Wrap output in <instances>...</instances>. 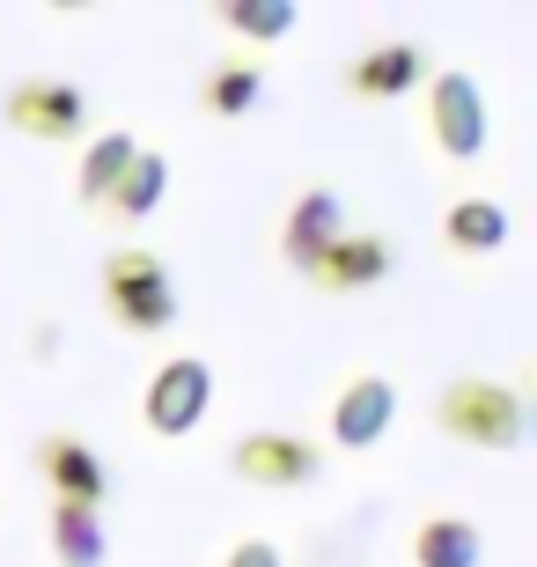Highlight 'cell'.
I'll return each mask as SVG.
<instances>
[{
  "label": "cell",
  "instance_id": "ac0fdd59",
  "mask_svg": "<svg viewBox=\"0 0 537 567\" xmlns=\"http://www.w3.org/2000/svg\"><path fill=\"white\" fill-rule=\"evenodd\" d=\"M214 22L244 44H280L295 30V0H214Z\"/></svg>",
  "mask_w": 537,
  "mask_h": 567
},
{
  "label": "cell",
  "instance_id": "e0dca14e",
  "mask_svg": "<svg viewBox=\"0 0 537 567\" xmlns=\"http://www.w3.org/2000/svg\"><path fill=\"white\" fill-rule=\"evenodd\" d=\"M258 96H266V66L258 60H221L207 82H199L207 118H244V111H258Z\"/></svg>",
  "mask_w": 537,
  "mask_h": 567
},
{
  "label": "cell",
  "instance_id": "9a60e30c",
  "mask_svg": "<svg viewBox=\"0 0 537 567\" xmlns=\"http://www.w3.org/2000/svg\"><path fill=\"white\" fill-rule=\"evenodd\" d=\"M486 560V538L464 516H427L413 530V567H478Z\"/></svg>",
  "mask_w": 537,
  "mask_h": 567
},
{
  "label": "cell",
  "instance_id": "d6986e66",
  "mask_svg": "<svg viewBox=\"0 0 537 567\" xmlns=\"http://www.w3.org/2000/svg\"><path fill=\"white\" fill-rule=\"evenodd\" d=\"M221 567H288V560H280V546H272V538H244V546H228Z\"/></svg>",
  "mask_w": 537,
  "mask_h": 567
},
{
  "label": "cell",
  "instance_id": "5bb4252c",
  "mask_svg": "<svg viewBox=\"0 0 537 567\" xmlns=\"http://www.w3.org/2000/svg\"><path fill=\"white\" fill-rule=\"evenodd\" d=\"M133 155H141V141H133V133H96V141L82 147V177H74V199H82V207H104L111 192H118V177L133 169Z\"/></svg>",
  "mask_w": 537,
  "mask_h": 567
},
{
  "label": "cell",
  "instance_id": "5b68a950",
  "mask_svg": "<svg viewBox=\"0 0 537 567\" xmlns=\"http://www.w3.org/2000/svg\"><path fill=\"white\" fill-rule=\"evenodd\" d=\"M0 118H8V133H22V141H82V133H89V96L74 82L30 74V82L8 89Z\"/></svg>",
  "mask_w": 537,
  "mask_h": 567
},
{
  "label": "cell",
  "instance_id": "ba28073f",
  "mask_svg": "<svg viewBox=\"0 0 537 567\" xmlns=\"http://www.w3.org/2000/svg\"><path fill=\"white\" fill-rule=\"evenodd\" d=\"M38 472H44V486H52V502L104 508V494H111V464L96 457L82 435H66V427L38 435Z\"/></svg>",
  "mask_w": 537,
  "mask_h": 567
},
{
  "label": "cell",
  "instance_id": "3957f363",
  "mask_svg": "<svg viewBox=\"0 0 537 567\" xmlns=\"http://www.w3.org/2000/svg\"><path fill=\"white\" fill-rule=\"evenodd\" d=\"M427 133H434V147H442L450 163H478V155H486V141H494L486 89H478L472 74L442 66V74L427 82Z\"/></svg>",
  "mask_w": 537,
  "mask_h": 567
},
{
  "label": "cell",
  "instance_id": "30bf717a",
  "mask_svg": "<svg viewBox=\"0 0 537 567\" xmlns=\"http://www.w3.org/2000/svg\"><path fill=\"white\" fill-rule=\"evenodd\" d=\"M427 82V52L405 38L375 44V52H361V60L347 66V96H369V104H397V96H413V89Z\"/></svg>",
  "mask_w": 537,
  "mask_h": 567
},
{
  "label": "cell",
  "instance_id": "8992f818",
  "mask_svg": "<svg viewBox=\"0 0 537 567\" xmlns=\"http://www.w3.org/2000/svg\"><path fill=\"white\" fill-rule=\"evenodd\" d=\"M207 405H214V369L199 354H177V361H163V369L147 377L141 413H147V427H155L163 442H177V435H192V427L207 421Z\"/></svg>",
  "mask_w": 537,
  "mask_h": 567
},
{
  "label": "cell",
  "instance_id": "4fadbf2b",
  "mask_svg": "<svg viewBox=\"0 0 537 567\" xmlns=\"http://www.w3.org/2000/svg\"><path fill=\"white\" fill-rule=\"evenodd\" d=\"M104 553H111L104 508L52 502V560H60V567H104Z\"/></svg>",
  "mask_w": 537,
  "mask_h": 567
},
{
  "label": "cell",
  "instance_id": "277c9868",
  "mask_svg": "<svg viewBox=\"0 0 537 567\" xmlns=\"http://www.w3.org/2000/svg\"><path fill=\"white\" fill-rule=\"evenodd\" d=\"M228 472L244 486H266V494H288V486H310L324 472V450L310 435H280V427H258V435L228 442Z\"/></svg>",
  "mask_w": 537,
  "mask_h": 567
},
{
  "label": "cell",
  "instance_id": "7a4b0ae2",
  "mask_svg": "<svg viewBox=\"0 0 537 567\" xmlns=\"http://www.w3.org/2000/svg\"><path fill=\"white\" fill-rule=\"evenodd\" d=\"M104 310L118 332L133 339H155L177 324V280H169V266L155 251H141V244H125V251L104 258Z\"/></svg>",
  "mask_w": 537,
  "mask_h": 567
},
{
  "label": "cell",
  "instance_id": "52a82bcc",
  "mask_svg": "<svg viewBox=\"0 0 537 567\" xmlns=\"http://www.w3.org/2000/svg\"><path fill=\"white\" fill-rule=\"evenodd\" d=\"M397 421V383L391 377H347L339 383V399H331V442L339 450H375V442L391 435Z\"/></svg>",
  "mask_w": 537,
  "mask_h": 567
},
{
  "label": "cell",
  "instance_id": "9c48e42d",
  "mask_svg": "<svg viewBox=\"0 0 537 567\" xmlns=\"http://www.w3.org/2000/svg\"><path fill=\"white\" fill-rule=\"evenodd\" d=\"M339 236H347V207H339V192L310 185V192H295L288 221H280V258L310 280V266L331 251V244H339Z\"/></svg>",
  "mask_w": 537,
  "mask_h": 567
},
{
  "label": "cell",
  "instance_id": "7c38bea8",
  "mask_svg": "<svg viewBox=\"0 0 537 567\" xmlns=\"http://www.w3.org/2000/svg\"><path fill=\"white\" fill-rule=\"evenodd\" d=\"M442 244H450L456 258H494L500 244H508V207H500V199H456V207L442 214Z\"/></svg>",
  "mask_w": 537,
  "mask_h": 567
},
{
  "label": "cell",
  "instance_id": "2e32d148",
  "mask_svg": "<svg viewBox=\"0 0 537 567\" xmlns=\"http://www.w3.org/2000/svg\"><path fill=\"white\" fill-rule=\"evenodd\" d=\"M163 192H169V155H163V147H141L133 169L118 177V192H111L104 207L118 214V221H147V214L163 207Z\"/></svg>",
  "mask_w": 537,
  "mask_h": 567
},
{
  "label": "cell",
  "instance_id": "8fae6325",
  "mask_svg": "<svg viewBox=\"0 0 537 567\" xmlns=\"http://www.w3.org/2000/svg\"><path fill=\"white\" fill-rule=\"evenodd\" d=\"M391 266H397L391 236H353V229H347V236H339V244H331V251L310 266V280H317L324 295H361V288H375V280L391 274Z\"/></svg>",
  "mask_w": 537,
  "mask_h": 567
},
{
  "label": "cell",
  "instance_id": "6da1fadb",
  "mask_svg": "<svg viewBox=\"0 0 537 567\" xmlns=\"http://www.w3.org/2000/svg\"><path fill=\"white\" fill-rule=\"evenodd\" d=\"M434 421L442 435L464 442V450H523L530 435V413H523V391L516 383H494V377H456L442 383V399H434Z\"/></svg>",
  "mask_w": 537,
  "mask_h": 567
}]
</instances>
